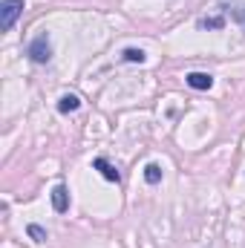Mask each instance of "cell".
Listing matches in <instances>:
<instances>
[{
    "mask_svg": "<svg viewBox=\"0 0 245 248\" xmlns=\"http://www.w3.org/2000/svg\"><path fill=\"white\" fill-rule=\"evenodd\" d=\"M20 12H23V0H3L0 3V29L9 32L15 26V20L20 17Z\"/></svg>",
    "mask_w": 245,
    "mask_h": 248,
    "instance_id": "6da1fadb",
    "label": "cell"
},
{
    "mask_svg": "<svg viewBox=\"0 0 245 248\" xmlns=\"http://www.w3.org/2000/svg\"><path fill=\"white\" fill-rule=\"evenodd\" d=\"M26 55H29L35 63H46L49 58H52V44H49V38H46V35H38V38L29 44Z\"/></svg>",
    "mask_w": 245,
    "mask_h": 248,
    "instance_id": "7a4b0ae2",
    "label": "cell"
},
{
    "mask_svg": "<svg viewBox=\"0 0 245 248\" xmlns=\"http://www.w3.org/2000/svg\"><path fill=\"white\" fill-rule=\"evenodd\" d=\"M52 208H55L58 214H66V211H69V190L63 185L52 187Z\"/></svg>",
    "mask_w": 245,
    "mask_h": 248,
    "instance_id": "3957f363",
    "label": "cell"
},
{
    "mask_svg": "<svg viewBox=\"0 0 245 248\" xmlns=\"http://www.w3.org/2000/svg\"><path fill=\"white\" fill-rule=\"evenodd\" d=\"M184 81H187V87H193V90H211V87H214V78H211L208 72H190Z\"/></svg>",
    "mask_w": 245,
    "mask_h": 248,
    "instance_id": "277c9868",
    "label": "cell"
},
{
    "mask_svg": "<svg viewBox=\"0 0 245 248\" xmlns=\"http://www.w3.org/2000/svg\"><path fill=\"white\" fill-rule=\"evenodd\" d=\"M95 170H101V176H104L107 182H119V170H116L107 159H101V156L95 159Z\"/></svg>",
    "mask_w": 245,
    "mask_h": 248,
    "instance_id": "5b68a950",
    "label": "cell"
},
{
    "mask_svg": "<svg viewBox=\"0 0 245 248\" xmlns=\"http://www.w3.org/2000/svg\"><path fill=\"white\" fill-rule=\"evenodd\" d=\"M78 107H81V98L75 93H66V95H61V101H58V113H75Z\"/></svg>",
    "mask_w": 245,
    "mask_h": 248,
    "instance_id": "8992f818",
    "label": "cell"
},
{
    "mask_svg": "<svg viewBox=\"0 0 245 248\" xmlns=\"http://www.w3.org/2000/svg\"><path fill=\"white\" fill-rule=\"evenodd\" d=\"M144 182H147V185H159V182H162V168H159L156 162H150V165L144 168Z\"/></svg>",
    "mask_w": 245,
    "mask_h": 248,
    "instance_id": "52a82bcc",
    "label": "cell"
},
{
    "mask_svg": "<svg viewBox=\"0 0 245 248\" xmlns=\"http://www.w3.org/2000/svg\"><path fill=\"white\" fill-rule=\"evenodd\" d=\"M228 15L245 29V3H231V6H228Z\"/></svg>",
    "mask_w": 245,
    "mask_h": 248,
    "instance_id": "ba28073f",
    "label": "cell"
},
{
    "mask_svg": "<svg viewBox=\"0 0 245 248\" xmlns=\"http://www.w3.org/2000/svg\"><path fill=\"white\" fill-rule=\"evenodd\" d=\"M124 61H130V63H144V61H147V55H144V49H136V46H130V49H124Z\"/></svg>",
    "mask_w": 245,
    "mask_h": 248,
    "instance_id": "9c48e42d",
    "label": "cell"
},
{
    "mask_svg": "<svg viewBox=\"0 0 245 248\" xmlns=\"http://www.w3.org/2000/svg\"><path fill=\"white\" fill-rule=\"evenodd\" d=\"M199 26H202V29H222V26H225V17H222V15L202 17V20H199Z\"/></svg>",
    "mask_w": 245,
    "mask_h": 248,
    "instance_id": "30bf717a",
    "label": "cell"
},
{
    "mask_svg": "<svg viewBox=\"0 0 245 248\" xmlns=\"http://www.w3.org/2000/svg\"><path fill=\"white\" fill-rule=\"evenodd\" d=\"M26 231H29V237H32L35 243H46V231H44L41 225H29Z\"/></svg>",
    "mask_w": 245,
    "mask_h": 248,
    "instance_id": "8fae6325",
    "label": "cell"
}]
</instances>
